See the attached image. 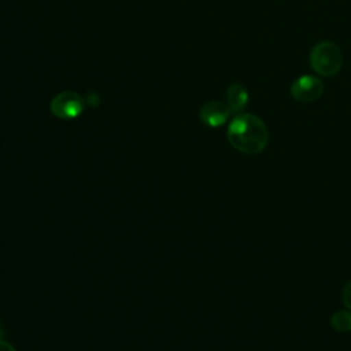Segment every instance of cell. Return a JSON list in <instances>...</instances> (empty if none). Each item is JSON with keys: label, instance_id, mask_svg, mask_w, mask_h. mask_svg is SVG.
Instances as JSON below:
<instances>
[{"label": "cell", "instance_id": "obj_1", "mask_svg": "<svg viewBox=\"0 0 351 351\" xmlns=\"http://www.w3.org/2000/svg\"><path fill=\"white\" fill-rule=\"evenodd\" d=\"M226 134L230 145L245 155L262 152L269 141L265 122L254 114L236 115L230 121Z\"/></svg>", "mask_w": 351, "mask_h": 351}, {"label": "cell", "instance_id": "obj_2", "mask_svg": "<svg viewBox=\"0 0 351 351\" xmlns=\"http://www.w3.org/2000/svg\"><path fill=\"white\" fill-rule=\"evenodd\" d=\"M311 69L321 77H333L341 69L343 56L333 41L317 43L308 56Z\"/></svg>", "mask_w": 351, "mask_h": 351}, {"label": "cell", "instance_id": "obj_3", "mask_svg": "<svg viewBox=\"0 0 351 351\" xmlns=\"http://www.w3.org/2000/svg\"><path fill=\"white\" fill-rule=\"evenodd\" d=\"M51 112L60 119H73L78 117L84 110L82 97L71 90H64L53 96L49 103Z\"/></svg>", "mask_w": 351, "mask_h": 351}, {"label": "cell", "instance_id": "obj_4", "mask_svg": "<svg viewBox=\"0 0 351 351\" xmlns=\"http://www.w3.org/2000/svg\"><path fill=\"white\" fill-rule=\"evenodd\" d=\"M324 92L322 81L310 74L298 77L291 85V95L295 100L302 103H311L321 97Z\"/></svg>", "mask_w": 351, "mask_h": 351}, {"label": "cell", "instance_id": "obj_5", "mask_svg": "<svg viewBox=\"0 0 351 351\" xmlns=\"http://www.w3.org/2000/svg\"><path fill=\"white\" fill-rule=\"evenodd\" d=\"M230 112L232 111L226 103L219 100H210L200 108L199 118L204 125L210 128H218L229 119Z\"/></svg>", "mask_w": 351, "mask_h": 351}, {"label": "cell", "instance_id": "obj_6", "mask_svg": "<svg viewBox=\"0 0 351 351\" xmlns=\"http://www.w3.org/2000/svg\"><path fill=\"white\" fill-rule=\"evenodd\" d=\"M248 103V92L244 85L233 82L226 90V104L233 112H240Z\"/></svg>", "mask_w": 351, "mask_h": 351}, {"label": "cell", "instance_id": "obj_7", "mask_svg": "<svg viewBox=\"0 0 351 351\" xmlns=\"http://www.w3.org/2000/svg\"><path fill=\"white\" fill-rule=\"evenodd\" d=\"M332 326L339 332H350L351 330V311H336L330 317Z\"/></svg>", "mask_w": 351, "mask_h": 351}, {"label": "cell", "instance_id": "obj_8", "mask_svg": "<svg viewBox=\"0 0 351 351\" xmlns=\"http://www.w3.org/2000/svg\"><path fill=\"white\" fill-rule=\"evenodd\" d=\"M341 298H343V302H344L346 307H348L351 310V281L346 284Z\"/></svg>", "mask_w": 351, "mask_h": 351}, {"label": "cell", "instance_id": "obj_9", "mask_svg": "<svg viewBox=\"0 0 351 351\" xmlns=\"http://www.w3.org/2000/svg\"><path fill=\"white\" fill-rule=\"evenodd\" d=\"M0 351H16L8 341L0 339Z\"/></svg>", "mask_w": 351, "mask_h": 351}, {"label": "cell", "instance_id": "obj_10", "mask_svg": "<svg viewBox=\"0 0 351 351\" xmlns=\"http://www.w3.org/2000/svg\"><path fill=\"white\" fill-rule=\"evenodd\" d=\"M1 333H3V332H1V325H0V339L3 337V335H1Z\"/></svg>", "mask_w": 351, "mask_h": 351}]
</instances>
